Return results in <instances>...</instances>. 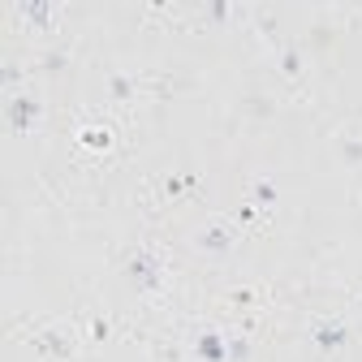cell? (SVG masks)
<instances>
[{"label": "cell", "mask_w": 362, "mask_h": 362, "mask_svg": "<svg viewBox=\"0 0 362 362\" xmlns=\"http://www.w3.org/2000/svg\"><path fill=\"white\" fill-rule=\"evenodd\" d=\"M233 242H238V224L233 220H211V224H203L199 238H194V246L203 255H229Z\"/></svg>", "instance_id": "obj_2"}, {"label": "cell", "mask_w": 362, "mask_h": 362, "mask_svg": "<svg viewBox=\"0 0 362 362\" xmlns=\"http://www.w3.org/2000/svg\"><path fill=\"white\" fill-rule=\"evenodd\" d=\"M246 358H250V345H246L242 337L229 332V362H246Z\"/></svg>", "instance_id": "obj_14"}, {"label": "cell", "mask_w": 362, "mask_h": 362, "mask_svg": "<svg viewBox=\"0 0 362 362\" xmlns=\"http://www.w3.org/2000/svg\"><path fill=\"white\" fill-rule=\"evenodd\" d=\"M86 337L90 341H108L112 337V324L104 320V315H95V320H86Z\"/></svg>", "instance_id": "obj_12"}, {"label": "cell", "mask_w": 362, "mask_h": 362, "mask_svg": "<svg viewBox=\"0 0 362 362\" xmlns=\"http://www.w3.org/2000/svg\"><path fill=\"white\" fill-rule=\"evenodd\" d=\"M18 78H22V74H18V65H5V90H13V86H18Z\"/></svg>", "instance_id": "obj_18"}, {"label": "cell", "mask_w": 362, "mask_h": 362, "mask_svg": "<svg viewBox=\"0 0 362 362\" xmlns=\"http://www.w3.org/2000/svg\"><path fill=\"white\" fill-rule=\"evenodd\" d=\"M229 306H242V310L263 306V289H255V285H238V289H229Z\"/></svg>", "instance_id": "obj_9"}, {"label": "cell", "mask_w": 362, "mask_h": 362, "mask_svg": "<svg viewBox=\"0 0 362 362\" xmlns=\"http://www.w3.org/2000/svg\"><path fill=\"white\" fill-rule=\"evenodd\" d=\"M121 272H125V281L139 289V293H156V289L164 285V259H160L156 250H134V255L121 263Z\"/></svg>", "instance_id": "obj_1"}, {"label": "cell", "mask_w": 362, "mask_h": 362, "mask_svg": "<svg viewBox=\"0 0 362 362\" xmlns=\"http://www.w3.org/2000/svg\"><path fill=\"white\" fill-rule=\"evenodd\" d=\"M310 337H315V345H320L324 354H341L345 341H349L345 320H315V324H310Z\"/></svg>", "instance_id": "obj_5"}, {"label": "cell", "mask_w": 362, "mask_h": 362, "mask_svg": "<svg viewBox=\"0 0 362 362\" xmlns=\"http://www.w3.org/2000/svg\"><path fill=\"white\" fill-rule=\"evenodd\" d=\"M276 65H281V74H289V78L302 74V57H298L293 48H281V61H276Z\"/></svg>", "instance_id": "obj_13"}, {"label": "cell", "mask_w": 362, "mask_h": 362, "mask_svg": "<svg viewBox=\"0 0 362 362\" xmlns=\"http://www.w3.org/2000/svg\"><path fill=\"white\" fill-rule=\"evenodd\" d=\"M39 112H43V104L30 95V90H22V95H9L5 117H9V129H13V134H30V129L39 125Z\"/></svg>", "instance_id": "obj_4"}, {"label": "cell", "mask_w": 362, "mask_h": 362, "mask_svg": "<svg viewBox=\"0 0 362 362\" xmlns=\"http://www.w3.org/2000/svg\"><path fill=\"white\" fill-rule=\"evenodd\" d=\"M164 190H168V194H181V190H194V177H168V181H164Z\"/></svg>", "instance_id": "obj_16"}, {"label": "cell", "mask_w": 362, "mask_h": 362, "mask_svg": "<svg viewBox=\"0 0 362 362\" xmlns=\"http://www.w3.org/2000/svg\"><path fill=\"white\" fill-rule=\"evenodd\" d=\"M65 65V57L61 52H48V61H43V69H61Z\"/></svg>", "instance_id": "obj_19"}, {"label": "cell", "mask_w": 362, "mask_h": 362, "mask_svg": "<svg viewBox=\"0 0 362 362\" xmlns=\"http://www.w3.org/2000/svg\"><path fill=\"white\" fill-rule=\"evenodd\" d=\"M207 18H211V22H224V18H233V5H224V0H216V5H207Z\"/></svg>", "instance_id": "obj_17"}, {"label": "cell", "mask_w": 362, "mask_h": 362, "mask_svg": "<svg viewBox=\"0 0 362 362\" xmlns=\"http://www.w3.org/2000/svg\"><path fill=\"white\" fill-rule=\"evenodd\" d=\"M281 194H276V181H267V177H259V181H250V203H259V207H272Z\"/></svg>", "instance_id": "obj_10"}, {"label": "cell", "mask_w": 362, "mask_h": 362, "mask_svg": "<svg viewBox=\"0 0 362 362\" xmlns=\"http://www.w3.org/2000/svg\"><path fill=\"white\" fill-rule=\"evenodd\" d=\"M18 18H22L26 26H35V30H52L57 18H61V9L52 5V0H22V5H18Z\"/></svg>", "instance_id": "obj_6"}, {"label": "cell", "mask_w": 362, "mask_h": 362, "mask_svg": "<svg viewBox=\"0 0 362 362\" xmlns=\"http://www.w3.org/2000/svg\"><path fill=\"white\" fill-rule=\"evenodd\" d=\"M341 156H345V164H362V139H345Z\"/></svg>", "instance_id": "obj_15"}, {"label": "cell", "mask_w": 362, "mask_h": 362, "mask_svg": "<svg viewBox=\"0 0 362 362\" xmlns=\"http://www.w3.org/2000/svg\"><path fill=\"white\" fill-rule=\"evenodd\" d=\"M190 354H194V362H229V332L199 328L190 341Z\"/></svg>", "instance_id": "obj_3"}, {"label": "cell", "mask_w": 362, "mask_h": 362, "mask_svg": "<svg viewBox=\"0 0 362 362\" xmlns=\"http://www.w3.org/2000/svg\"><path fill=\"white\" fill-rule=\"evenodd\" d=\"M35 349L43 354V362H69V354H74V345H69V337H65L61 328L39 332V337H35Z\"/></svg>", "instance_id": "obj_7"}, {"label": "cell", "mask_w": 362, "mask_h": 362, "mask_svg": "<svg viewBox=\"0 0 362 362\" xmlns=\"http://www.w3.org/2000/svg\"><path fill=\"white\" fill-rule=\"evenodd\" d=\"M82 147H90V151H108V147H112V134H108V129H82Z\"/></svg>", "instance_id": "obj_11"}, {"label": "cell", "mask_w": 362, "mask_h": 362, "mask_svg": "<svg viewBox=\"0 0 362 362\" xmlns=\"http://www.w3.org/2000/svg\"><path fill=\"white\" fill-rule=\"evenodd\" d=\"M134 90H139V78H129V74H108V95H112V100H134Z\"/></svg>", "instance_id": "obj_8"}]
</instances>
